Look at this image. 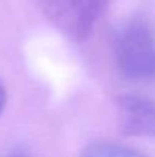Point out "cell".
Masks as SVG:
<instances>
[{
    "label": "cell",
    "mask_w": 155,
    "mask_h": 157,
    "mask_svg": "<svg viewBox=\"0 0 155 157\" xmlns=\"http://www.w3.org/2000/svg\"><path fill=\"white\" fill-rule=\"evenodd\" d=\"M6 157H32L24 148H15V150H12L11 153H8Z\"/></svg>",
    "instance_id": "cell-6"
},
{
    "label": "cell",
    "mask_w": 155,
    "mask_h": 157,
    "mask_svg": "<svg viewBox=\"0 0 155 157\" xmlns=\"http://www.w3.org/2000/svg\"><path fill=\"white\" fill-rule=\"evenodd\" d=\"M116 107L120 113L122 131L126 136L155 139V102L134 93L119 95Z\"/></svg>",
    "instance_id": "cell-3"
},
{
    "label": "cell",
    "mask_w": 155,
    "mask_h": 157,
    "mask_svg": "<svg viewBox=\"0 0 155 157\" xmlns=\"http://www.w3.org/2000/svg\"><path fill=\"white\" fill-rule=\"evenodd\" d=\"M81 157H148L145 153L126 147V145H120L116 142H93L90 145H87Z\"/></svg>",
    "instance_id": "cell-4"
},
{
    "label": "cell",
    "mask_w": 155,
    "mask_h": 157,
    "mask_svg": "<svg viewBox=\"0 0 155 157\" xmlns=\"http://www.w3.org/2000/svg\"><path fill=\"white\" fill-rule=\"evenodd\" d=\"M43 15L68 40L88 38L106 11L108 0H37Z\"/></svg>",
    "instance_id": "cell-2"
},
{
    "label": "cell",
    "mask_w": 155,
    "mask_h": 157,
    "mask_svg": "<svg viewBox=\"0 0 155 157\" xmlns=\"http://www.w3.org/2000/svg\"><path fill=\"white\" fill-rule=\"evenodd\" d=\"M113 53L125 78L138 82L155 79V29L146 18L132 17L114 29Z\"/></svg>",
    "instance_id": "cell-1"
},
{
    "label": "cell",
    "mask_w": 155,
    "mask_h": 157,
    "mask_svg": "<svg viewBox=\"0 0 155 157\" xmlns=\"http://www.w3.org/2000/svg\"><path fill=\"white\" fill-rule=\"evenodd\" d=\"M6 101H8V93H6V89L3 86V82L0 81V116L6 107Z\"/></svg>",
    "instance_id": "cell-5"
}]
</instances>
